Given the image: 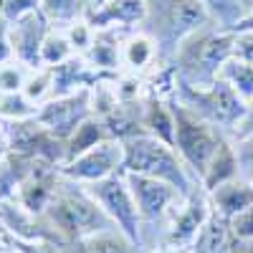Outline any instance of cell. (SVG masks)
<instances>
[{
	"instance_id": "7bdbcfd3",
	"label": "cell",
	"mask_w": 253,
	"mask_h": 253,
	"mask_svg": "<svg viewBox=\"0 0 253 253\" xmlns=\"http://www.w3.org/2000/svg\"><path fill=\"white\" fill-rule=\"evenodd\" d=\"M243 5H246V8H251V5H253V0H243Z\"/></svg>"
},
{
	"instance_id": "8d00e7d4",
	"label": "cell",
	"mask_w": 253,
	"mask_h": 253,
	"mask_svg": "<svg viewBox=\"0 0 253 253\" xmlns=\"http://www.w3.org/2000/svg\"><path fill=\"white\" fill-rule=\"evenodd\" d=\"M230 253H253V241H236L233 238V251Z\"/></svg>"
},
{
	"instance_id": "ac0fdd59",
	"label": "cell",
	"mask_w": 253,
	"mask_h": 253,
	"mask_svg": "<svg viewBox=\"0 0 253 253\" xmlns=\"http://www.w3.org/2000/svg\"><path fill=\"white\" fill-rule=\"evenodd\" d=\"M236 177H238V160H236V150H233V139L225 137L220 142V147L215 150V155L210 157L205 172L200 177V187L205 193H210L218 185H223L228 180H236Z\"/></svg>"
},
{
	"instance_id": "5b68a950",
	"label": "cell",
	"mask_w": 253,
	"mask_h": 253,
	"mask_svg": "<svg viewBox=\"0 0 253 253\" xmlns=\"http://www.w3.org/2000/svg\"><path fill=\"white\" fill-rule=\"evenodd\" d=\"M172 99L193 114H198L200 119H205L208 124L218 126L228 137L236 134V129L246 117V107H248L223 79L213 81L210 86H187V84L177 81Z\"/></svg>"
},
{
	"instance_id": "7c38bea8",
	"label": "cell",
	"mask_w": 253,
	"mask_h": 253,
	"mask_svg": "<svg viewBox=\"0 0 253 253\" xmlns=\"http://www.w3.org/2000/svg\"><path fill=\"white\" fill-rule=\"evenodd\" d=\"M129 190L134 195L137 210L142 215V225H152V223H165L170 218V213L180 205V200L185 198L180 190L170 182H162L155 177H144V175H132L124 172Z\"/></svg>"
},
{
	"instance_id": "ab89813d",
	"label": "cell",
	"mask_w": 253,
	"mask_h": 253,
	"mask_svg": "<svg viewBox=\"0 0 253 253\" xmlns=\"http://www.w3.org/2000/svg\"><path fill=\"white\" fill-rule=\"evenodd\" d=\"M104 3H109V0H89V8H99Z\"/></svg>"
},
{
	"instance_id": "484cf974",
	"label": "cell",
	"mask_w": 253,
	"mask_h": 253,
	"mask_svg": "<svg viewBox=\"0 0 253 253\" xmlns=\"http://www.w3.org/2000/svg\"><path fill=\"white\" fill-rule=\"evenodd\" d=\"M20 91H23V96L33 104L36 109L43 107L48 99H53V69H46V66L33 69Z\"/></svg>"
},
{
	"instance_id": "74e56055",
	"label": "cell",
	"mask_w": 253,
	"mask_h": 253,
	"mask_svg": "<svg viewBox=\"0 0 253 253\" xmlns=\"http://www.w3.org/2000/svg\"><path fill=\"white\" fill-rule=\"evenodd\" d=\"M8 129H10V122H5L3 117H0V142L8 144Z\"/></svg>"
},
{
	"instance_id": "ba28073f",
	"label": "cell",
	"mask_w": 253,
	"mask_h": 253,
	"mask_svg": "<svg viewBox=\"0 0 253 253\" xmlns=\"http://www.w3.org/2000/svg\"><path fill=\"white\" fill-rule=\"evenodd\" d=\"M119 172H124V142L112 137L94 144L91 150L81 152L79 157L69 160L58 170L61 177H66L76 185H94Z\"/></svg>"
},
{
	"instance_id": "5bb4252c",
	"label": "cell",
	"mask_w": 253,
	"mask_h": 253,
	"mask_svg": "<svg viewBox=\"0 0 253 253\" xmlns=\"http://www.w3.org/2000/svg\"><path fill=\"white\" fill-rule=\"evenodd\" d=\"M147 13V0H109L99 8H89L86 20L94 31L117 28V31H139Z\"/></svg>"
},
{
	"instance_id": "f1b7e54d",
	"label": "cell",
	"mask_w": 253,
	"mask_h": 253,
	"mask_svg": "<svg viewBox=\"0 0 253 253\" xmlns=\"http://www.w3.org/2000/svg\"><path fill=\"white\" fill-rule=\"evenodd\" d=\"M28 74H31V69H26L18 61L0 63V91H20Z\"/></svg>"
},
{
	"instance_id": "8fae6325",
	"label": "cell",
	"mask_w": 253,
	"mask_h": 253,
	"mask_svg": "<svg viewBox=\"0 0 253 253\" xmlns=\"http://www.w3.org/2000/svg\"><path fill=\"white\" fill-rule=\"evenodd\" d=\"M89 117H94L91 89H81V91L69 94V96H53L43 104V107H38V112H36V119L43 124L53 137H58L63 142H66Z\"/></svg>"
},
{
	"instance_id": "4dcf8cb0",
	"label": "cell",
	"mask_w": 253,
	"mask_h": 253,
	"mask_svg": "<svg viewBox=\"0 0 253 253\" xmlns=\"http://www.w3.org/2000/svg\"><path fill=\"white\" fill-rule=\"evenodd\" d=\"M230 233L236 241H253V205L230 218Z\"/></svg>"
},
{
	"instance_id": "e0dca14e",
	"label": "cell",
	"mask_w": 253,
	"mask_h": 253,
	"mask_svg": "<svg viewBox=\"0 0 253 253\" xmlns=\"http://www.w3.org/2000/svg\"><path fill=\"white\" fill-rule=\"evenodd\" d=\"M142 124H144V134H152L175 147V112H172L170 99L144 96Z\"/></svg>"
},
{
	"instance_id": "2e32d148",
	"label": "cell",
	"mask_w": 253,
	"mask_h": 253,
	"mask_svg": "<svg viewBox=\"0 0 253 253\" xmlns=\"http://www.w3.org/2000/svg\"><path fill=\"white\" fill-rule=\"evenodd\" d=\"M208 198H210V208L218 215H223L225 220H230L253 205V185L236 177V180H228V182L218 185L215 190H210Z\"/></svg>"
},
{
	"instance_id": "f546056e",
	"label": "cell",
	"mask_w": 253,
	"mask_h": 253,
	"mask_svg": "<svg viewBox=\"0 0 253 253\" xmlns=\"http://www.w3.org/2000/svg\"><path fill=\"white\" fill-rule=\"evenodd\" d=\"M36 10H41V0H0V18L5 23H15Z\"/></svg>"
},
{
	"instance_id": "d6a6232c",
	"label": "cell",
	"mask_w": 253,
	"mask_h": 253,
	"mask_svg": "<svg viewBox=\"0 0 253 253\" xmlns=\"http://www.w3.org/2000/svg\"><path fill=\"white\" fill-rule=\"evenodd\" d=\"M15 61L13 58V48H10V36H8V23L0 18V63Z\"/></svg>"
},
{
	"instance_id": "30bf717a",
	"label": "cell",
	"mask_w": 253,
	"mask_h": 253,
	"mask_svg": "<svg viewBox=\"0 0 253 253\" xmlns=\"http://www.w3.org/2000/svg\"><path fill=\"white\" fill-rule=\"evenodd\" d=\"M213 208H210L208 193L198 185L190 195L180 200V205L170 213V218L165 220V236L162 246H175V248H190L195 243L198 233L203 230L205 220L210 218Z\"/></svg>"
},
{
	"instance_id": "d590c367",
	"label": "cell",
	"mask_w": 253,
	"mask_h": 253,
	"mask_svg": "<svg viewBox=\"0 0 253 253\" xmlns=\"http://www.w3.org/2000/svg\"><path fill=\"white\" fill-rule=\"evenodd\" d=\"M142 253H190V248H175V246H155V248H147Z\"/></svg>"
},
{
	"instance_id": "f35d334b",
	"label": "cell",
	"mask_w": 253,
	"mask_h": 253,
	"mask_svg": "<svg viewBox=\"0 0 253 253\" xmlns=\"http://www.w3.org/2000/svg\"><path fill=\"white\" fill-rule=\"evenodd\" d=\"M5 155H8V144H3V142H0V162L5 160Z\"/></svg>"
},
{
	"instance_id": "83f0119b",
	"label": "cell",
	"mask_w": 253,
	"mask_h": 253,
	"mask_svg": "<svg viewBox=\"0 0 253 253\" xmlns=\"http://www.w3.org/2000/svg\"><path fill=\"white\" fill-rule=\"evenodd\" d=\"M230 139H233V150L238 160V177L246 182H253V132L230 137Z\"/></svg>"
},
{
	"instance_id": "44dd1931",
	"label": "cell",
	"mask_w": 253,
	"mask_h": 253,
	"mask_svg": "<svg viewBox=\"0 0 253 253\" xmlns=\"http://www.w3.org/2000/svg\"><path fill=\"white\" fill-rule=\"evenodd\" d=\"M104 139H109V132H107V124H104L99 117H89L86 122H84L79 129L66 139V162L79 157L81 152H86L91 150L94 144L104 142ZM63 162V165H66Z\"/></svg>"
},
{
	"instance_id": "cb8c5ba5",
	"label": "cell",
	"mask_w": 253,
	"mask_h": 253,
	"mask_svg": "<svg viewBox=\"0 0 253 253\" xmlns=\"http://www.w3.org/2000/svg\"><path fill=\"white\" fill-rule=\"evenodd\" d=\"M198 3L208 10L210 20H213L220 31H233L248 10L243 5V0H198Z\"/></svg>"
},
{
	"instance_id": "277c9868",
	"label": "cell",
	"mask_w": 253,
	"mask_h": 253,
	"mask_svg": "<svg viewBox=\"0 0 253 253\" xmlns=\"http://www.w3.org/2000/svg\"><path fill=\"white\" fill-rule=\"evenodd\" d=\"M124 172L170 182L182 195H190L198 187V180L190 175L175 147L152 134H137L124 139Z\"/></svg>"
},
{
	"instance_id": "d6986e66",
	"label": "cell",
	"mask_w": 253,
	"mask_h": 253,
	"mask_svg": "<svg viewBox=\"0 0 253 253\" xmlns=\"http://www.w3.org/2000/svg\"><path fill=\"white\" fill-rule=\"evenodd\" d=\"M233 251V233H230V220L218 215L215 210L205 220L203 230L198 233L195 243L190 246V253H230Z\"/></svg>"
},
{
	"instance_id": "1f68e13d",
	"label": "cell",
	"mask_w": 253,
	"mask_h": 253,
	"mask_svg": "<svg viewBox=\"0 0 253 253\" xmlns=\"http://www.w3.org/2000/svg\"><path fill=\"white\" fill-rule=\"evenodd\" d=\"M236 56L253 63V31L236 33Z\"/></svg>"
},
{
	"instance_id": "e575fe53",
	"label": "cell",
	"mask_w": 253,
	"mask_h": 253,
	"mask_svg": "<svg viewBox=\"0 0 253 253\" xmlns=\"http://www.w3.org/2000/svg\"><path fill=\"white\" fill-rule=\"evenodd\" d=\"M243 31H253V5L246 10V15L241 18V23L233 28V33H243Z\"/></svg>"
},
{
	"instance_id": "3957f363",
	"label": "cell",
	"mask_w": 253,
	"mask_h": 253,
	"mask_svg": "<svg viewBox=\"0 0 253 253\" xmlns=\"http://www.w3.org/2000/svg\"><path fill=\"white\" fill-rule=\"evenodd\" d=\"M205 26H215L198 0H147V13L139 31L155 41L160 61L170 63L182 41Z\"/></svg>"
},
{
	"instance_id": "d4e9b609",
	"label": "cell",
	"mask_w": 253,
	"mask_h": 253,
	"mask_svg": "<svg viewBox=\"0 0 253 253\" xmlns=\"http://www.w3.org/2000/svg\"><path fill=\"white\" fill-rule=\"evenodd\" d=\"M74 56H76V51L69 43L63 28H51L46 41H43V48H41V66L56 69V66H61V63H66L69 58H74Z\"/></svg>"
},
{
	"instance_id": "4316f807",
	"label": "cell",
	"mask_w": 253,
	"mask_h": 253,
	"mask_svg": "<svg viewBox=\"0 0 253 253\" xmlns=\"http://www.w3.org/2000/svg\"><path fill=\"white\" fill-rule=\"evenodd\" d=\"M36 107L23 96V91H0V117L5 122H23L36 117Z\"/></svg>"
},
{
	"instance_id": "ffe728a7",
	"label": "cell",
	"mask_w": 253,
	"mask_h": 253,
	"mask_svg": "<svg viewBox=\"0 0 253 253\" xmlns=\"http://www.w3.org/2000/svg\"><path fill=\"white\" fill-rule=\"evenodd\" d=\"M41 13L53 28H66L89 13V0H41Z\"/></svg>"
},
{
	"instance_id": "6da1fadb",
	"label": "cell",
	"mask_w": 253,
	"mask_h": 253,
	"mask_svg": "<svg viewBox=\"0 0 253 253\" xmlns=\"http://www.w3.org/2000/svg\"><path fill=\"white\" fill-rule=\"evenodd\" d=\"M46 220L69 246H76L79 241L96 236V233L119 230L112 223V218L101 210V205L91 198L86 187L76 185L61 175H58L56 195L46 210Z\"/></svg>"
},
{
	"instance_id": "ee69618b",
	"label": "cell",
	"mask_w": 253,
	"mask_h": 253,
	"mask_svg": "<svg viewBox=\"0 0 253 253\" xmlns=\"http://www.w3.org/2000/svg\"><path fill=\"white\" fill-rule=\"evenodd\" d=\"M251 185H253V182H251Z\"/></svg>"
},
{
	"instance_id": "7402d4cb",
	"label": "cell",
	"mask_w": 253,
	"mask_h": 253,
	"mask_svg": "<svg viewBox=\"0 0 253 253\" xmlns=\"http://www.w3.org/2000/svg\"><path fill=\"white\" fill-rule=\"evenodd\" d=\"M79 253H142L137 243H132L122 230H107L76 243Z\"/></svg>"
},
{
	"instance_id": "7a4b0ae2",
	"label": "cell",
	"mask_w": 253,
	"mask_h": 253,
	"mask_svg": "<svg viewBox=\"0 0 253 253\" xmlns=\"http://www.w3.org/2000/svg\"><path fill=\"white\" fill-rule=\"evenodd\" d=\"M236 56V33L220 31L218 26H205L193 33L172 56V66L180 84L187 86H210L218 81L220 69L228 58Z\"/></svg>"
},
{
	"instance_id": "60d3db41",
	"label": "cell",
	"mask_w": 253,
	"mask_h": 253,
	"mask_svg": "<svg viewBox=\"0 0 253 253\" xmlns=\"http://www.w3.org/2000/svg\"><path fill=\"white\" fill-rule=\"evenodd\" d=\"M0 246H5V230H3V225H0Z\"/></svg>"
},
{
	"instance_id": "9a60e30c",
	"label": "cell",
	"mask_w": 253,
	"mask_h": 253,
	"mask_svg": "<svg viewBox=\"0 0 253 253\" xmlns=\"http://www.w3.org/2000/svg\"><path fill=\"white\" fill-rule=\"evenodd\" d=\"M160 63V51L144 31H129L122 41V71L144 76Z\"/></svg>"
},
{
	"instance_id": "4fadbf2b",
	"label": "cell",
	"mask_w": 253,
	"mask_h": 253,
	"mask_svg": "<svg viewBox=\"0 0 253 253\" xmlns=\"http://www.w3.org/2000/svg\"><path fill=\"white\" fill-rule=\"evenodd\" d=\"M53 26L43 18V13L36 10L26 18L8 23V36H10V48L13 58L18 63H23L26 69H41V48Z\"/></svg>"
},
{
	"instance_id": "52a82bcc",
	"label": "cell",
	"mask_w": 253,
	"mask_h": 253,
	"mask_svg": "<svg viewBox=\"0 0 253 253\" xmlns=\"http://www.w3.org/2000/svg\"><path fill=\"white\" fill-rule=\"evenodd\" d=\"M91 193V198L101 205V210L112 218V223L122 230V233L129 238L132 243L139 246L142 251V215L137 210V203H134V195L129 190V182H126L124 172L114 175V177H107L101 182H94V185H84Z\"/></svg>"
},
{
	"instance_id": "603a6c76",
	"label": "cell",
	"mask_w": 253,
	"mask_h": 253,
	"mask_svg": "<svg viewBox=\"0 0 253 253\" xmlns=\"http://www.w3.org/2000/svg\"><path fill=\"white\" fill-rule=\"evenodd\" d=\"M218 79H223L246 104L253 101V63L233 56V58L225 61V66L220 69V76Z\"/></svg>"
},
{
	"instance_id": "836d02e7",
	"label": "cell",
	"mask_w": 253,
	"mask_h": 253,
	"mask_svg": "<svg viewBox=\"0 0 253 253\" xmlns=\"http://www.w3.org/2000/svg\"><path fill=\"white\" fill-rule=\"evenodd\" d=\"M253 132V101H248V107H246V117L241 122V126L236 129L233 137H241V134H251Z\"/></svg>"
},
{
	"instance_id": "b9f144b4",
	"label": "cell",
	"mask_w": 253,
	"mask_h": 253,
	"mask_svg": "<svg viewBox=\"0 0 253 253\" xmlns=\"http://www.w3.org/2000/svg\"><path fill=\"white\" fill-rule=\"evenodd\" d=\"M0 253H15V251H13V248H10V251H8V248H5V246H0Z\"/></svg>"
},
{
	"instance_id": "9c48e42d",
	"label": "cell",
	"mask_w": 253,
	"mask_h": 253,
	"mask_svg": "<svg viewBox=\"0 0 253 253\" xmlns=\"http://www.w3.org/2000/svg\"><path fill=\"white\" fill-rule=\"evenodd\" d=\"M8 152L48 162L56 170H61L63 162H66V142L53 137L46 126L33 117V119H23V122H10Z\"/></svg>"
},
{
	"instance_id": "8992f818",
	"label": "cell",
	"mask_w": 253,
	"mask_h": 253,
	"mask_svg": "<svg viewBox=\"0 0 253 253\" xmlns=\"http://www.w3.org/2000/svg\"><path fill=\"white\" fill-rule=\"evenodd\" d=\"M170 104H172V112H175V150L182 157L190 175H193L200 185V177L205 172L210 157L215 155V150L228 134L220 132L218 126L208 124L205 119H200L190 109H185L175 99H170Z\"/></svg>"
}]
</instances>
